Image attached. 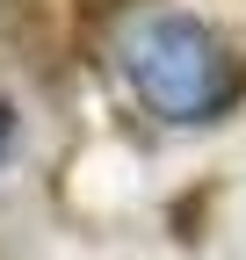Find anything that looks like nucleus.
Here are the masks:
<instances>
[{
    "label": "nucleus",
    "instance_id": "1",
    "mask_svg": "<svg viewBox=\"0 0 246 260\" xmlns=\"http://www.w3.org/2000/svg\"><path fill=\"white\" fill-rule=\"evenodd\" d=\"M131 80H138V94H145L152 116L203 123V116H225L246 94V65L210 37L203 22L160 15V22H145L131 37Z\"/></svg>",
    "mask_w": 246,
    "mask_h": 260
},
{
    "label": "nucleus",
    "instance_id": "2",
    "mask_svg": "<svg viewBox=\"0 0 246 260\" xmlns=\"http://www.w3.org/2000/svg\"><path fill=\"white\" fill-rule=\"evenodd\" d=\"M8 123H15V116H8V102H0V152H8Z\"/></svg>",
    "mask_w": 246,
    "mask_h": 260
}]
</instances>
